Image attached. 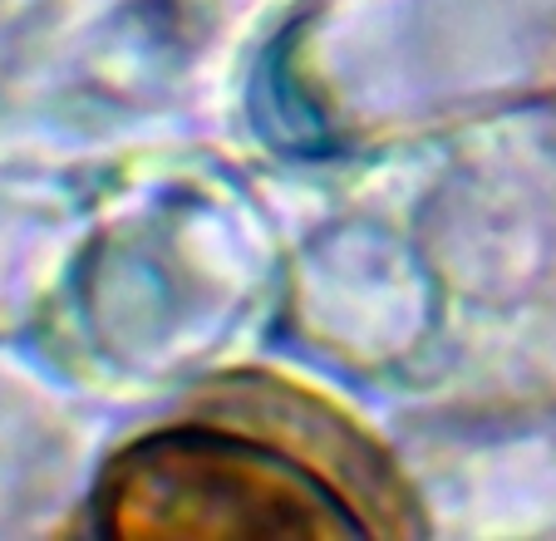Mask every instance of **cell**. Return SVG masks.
<instances>
[{
  "instance_id": "1",
  "label": "cell",
  "mask_w": 556,
  "mask_h": 541,
  "mask_svg": "<svg viewBox=\"0 0 556 541\" xmlns=\"http://www.w3.org/2000/svg\"><path fill=\"white\" fill-rule=\"evenodd\" d=\"M99 512L109 531L128 537H326L359 527L295 463L207 428H178L124 453Z\"/></svg>"
}]
</instances>
